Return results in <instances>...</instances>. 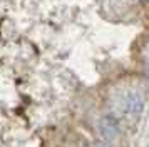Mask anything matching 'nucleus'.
Returning a JSON list of instances; mask_svg holds the SVG:
<instances>
[{
    "label": "nucleus",
    "instance_id": "1",
    "mask_svg": "<svg viewBox=\"0 0 149 147\" xmlns=\"http://www.w3.org/2000/svg\"><path fill=\"white\" fill-rule=\"evenodd\" d=\"M117 129H119V126H117V122L112 117H106V119L102 120V130H104V134L114 135L117 132Z\"/></svg>",
    "mask_w": 149,
    "mask_h": 147
}]
</instances>
